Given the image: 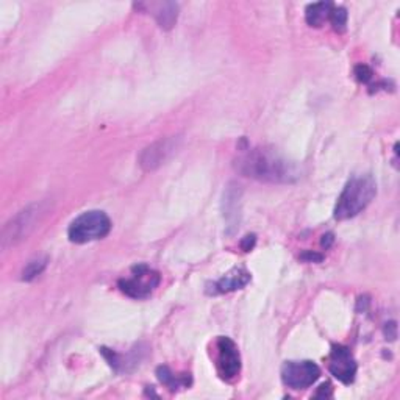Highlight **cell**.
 Returning <instances> with one entry per match:
<instances>
[{"instance_id":"cell-1","label":"cell","mask_w":400,"mask_h":400,"mask_svg":"<svg viewBox=\"0 0 400 400\" xmlns=\"http://www.w3.org/2000/svg\"><path fill=\"white\" fill-rule=\"evenodd\" d=\"M236 171L246 177L269 183H293L301 179V169L294 161L269 149H252L235 163Z\"/></svg>"},{"instance_id":"cell-2","label":"cell","mask_w":400,"mask_h":400,"mask_svg":"<svg viewBox=\"0 0 400 400\" xmlns=\"http://www.w3.org/2000/svg\"><path fill=\"white\" fill-rule=\"evenodd\" d=\"M377 195V183L372 175H357L352 177L338 199L335 207V218L345 221L355 218L374 200Z\"/></svg>"},{"instance_id":"cell-3","label":"cell","mask_w":400,"mask_h":400,"mask_svg":"<svg viewBox=\"0 0 400 400\" xmlns=\"http://www.w3.org/2000/svg\"><path fill=\"white\" fill-rule=\"evenodd\" d=\"M47 212H49L47 203H33V205L20 209L15 218L5 223L2 232V247L8 249L27 240V236L38 227V223Z\"/></svg>"},{"instance_id":"cell-4","label":"cell","mask_w":400,"mask_h":400,"mask_svg":"<svg viewBox=\"0 0 400 400\" xmlns=\"http://www.w3.org/2000/svg\"><path fill=\"white\" fill-rule=\"evenodd\" d=\"M111 230V221L106 213L91 209L74 219L67 230L69 240L76 244H86L105 238Z\"/></svg>"},{"instance_id":"cell-5","label":"cell","mask_w":400,"mask_h":400,"mask_svg":"<svg viewBox=\"0 0 400 400\" xmlns=\"http://www.w3.org/2000/svg\"><path fill=\"white\" fill-rule=\"evenodd\" d=\"M132 273L130 279H122L119 282V289L133 299H146L160 284V274L146 264H138L132 269Z\"/></svg>"},{"instance_id":"cell-6","label":"cell","mask_w":400,"mask_h":400,"mask_svg":"<svg viewBox=\"0 0 400 400\" xmlns=\"http://www.w3.org/2000/svg\"><path fill=\"white\" fill-rule=\"evenodd\" d=\"M321 369L315 361H287L282 368V380L291 389H307L316 383Z\"/></svg>"},{"instance_id":"cell-7","label":"cell","mask_w":400,"mask_h":400,"mask_svg":"<svg viewBox=\"0 0 400 400\" xmlns=\"http://www.w3.org/2000/svg\"><path fill=\"white\" fill-rule=\"evenodd\" d=\"M329 371L344 385H350L357 375V361L352 352L344 345H335L329 357Z\"/></svg>"},{"instance_id":"cell-8","label":"cell","mask_w":400,"mask_h":400,"mask_svg":"<svg viewBox=\"0 0 400 400\" xmlns=\"http://www.w3.org/2000/svg\"><path fill=\"white\" fill-rule=\"evenodd\" d=\"M218 369L223 380H233L241 371V357L238 345L230 338L221 336L218 343Z\"/></svg>"},{"instance_id":"cell-9","label":"cell","mask_w":400,"mask_h":400,"mask_svg":"<svg viewBox=\"0 0 400 400\" xmlns=\"http://www.w3.org/2000/svg\"><path fill=\"white\" fill-rule=\"evenodd\" d=\"M179 138H167L153 142L152 146L146 147L139 157V165L144 171H155L165 163L177 149Z\"/></svg>"},{"instance_id":"cell-10","label":"cell","mask_w":400,"mask_h":400,"mask_svg":"<svg viewBox=\"0 0 400 400\" xmlns=\"http://www.w3.org/2000/svg\"><path fill=\"white\" fill-rule=\"evenodd\" d=\"M241 186L238 183H230L223 191L222 213L227 222V233L232 235L240 227L241 222Z\"/></svg>"},{"instance_id":"cell-11","label":"cell","mask_w":400,"mask_h":400,"mask_svg":"<svg viewBox=\"0 0 400 400\" xmlns=\"http://www.w3.org/2000/svg\"><path fill=\"white\" fill-rule=\"evenodd\" d=\"M249 282H250V274L247 270L242 268H235L233 270H230L226 277H222L219 282L214 283L213 291L219 294L232 293V291L244 288Z\"/></svg>"},{"instance_id":"cell-12","label":"cell","mask_w":400,"mask_h":400,"mask_svg":"<svg viewBox=\"0 0 400 400\" xmlns=\"http://www.w3.org/2000/svg\"><path fill=\"white\" fill-rule=\"evenodd\" d=\"M153 16L157 19L161 29L171 30L177 22L179 18V5L174 2H163L153 5Z\"/></svg>"},{"instance_id":"cell-13","label":"cell","mask_w":400,"mask_h":400,"mask_svg":"<svg viewBox=\"0 0 400 400\" xmlns=\"http://www.w3.org/2000/svg\"><path fill=\"white\" fill-rule=\"evenodd\" d=\"M333 4L330 2H317L311 4L305 10V19L311 27H322L325 20H329L330 13L333 10Z\"/></svg>"},{"instance_id":"cell-14","label":"cell","mask_w":400,"mask_h":400,"mask_svg":"<svg viewBox=\"0 0 400 400\" xmlns=\"http://www.w3.org/2000/svg\"><path fill=\"white\" fill-rule=\"evenodd\" d=\"M157 375L160 378L161 383H165L169 389H179V388H186V386L191 383L189 380V375H174L172 371L167 368V366H160L157 369Z\"/></svg>"},{"instance_id":"cell-15","label":"cell","mask_w":400,"mask_h":400,"mask_svg":"<svg viewBox=\"0 0 400 400\" xmlns=\"http://www.w3.org/2000/svg\"><path fill=\"white\" fill-rule=\"evenodd\" d=\"M47 263H49V258H47V256H38V258L32 260L24 269L22 280L32 282L33 279H36L38 275L44 273V269L47 268Z\"/></svg>"},{"instance_id":"cell-16","label":"cell","mask_w":400,"mask_h":400,"mask_svg":"<svg viewBox=\"0 0 400 400\" xmlns=\"http://www.w3.org/2000/svg\"><path fill=\"white\" fill-rule=\"evenodd\" d=\"M329 20L338 33L345 32V29H347V10L344 6H333Z\"/></svg>"},{"instance_id":"cell-17","label":"cell","mask_w":400,"mask_h":400,"mask_svg":"<svg viewBox=\"0 0 400 400\" xmlns=\"http://www.w3.org/2000/svg\"><path fill=\"white\" fill-rule=\"evenodd\" d=\"M354 76L358 81H360V83H368V81L372 78V76H374V72H372L369 66L358 64L354 69Z\"/></svg>"},{"instance_id":"cell-18","label":"cell","mask_w":400,"mask_h":400,"mask_svg":"<svg viewBox=\"0 0 400 400\" xmlns=\"http://www.w3.org/2000/svg\"><path fill=\"white\" fill-rule=\"evenodd\" d=\"M301 258L307 263H321L324 260V256L321 254H316V252H305L301 255Z\"/></svg>"},{"instance_id":"cell-19","label":"cell","mask_w":400,"mask_h":400,"mask_svg":"<svg viewBox=\"0 0 400 400\" xmlns=\"http://www.w3.org/2000/svg\"><path fill=\"white\" fill-rule=\"evenodd\" d=\"M255 241H256L255 235H247L246 238L241 241V247H242L244 252H250V250H252L255 246Z\"/></svg>"},{"instance_id":"cell-20","label":"cell","mask_w":400,"mask_h":400,"mask_svg":"<svg viewBox=\"0 0 400 400\" xmlns=\"http://www.w3.org/2000/svg\"><path fill=\"white\" fill-rule=\"evenodd\" d=\"M333 241H335V238H333V235L331 233H327V235H324L322 236V247H325V249H329L331 244H333Z\"/></svg>"},{"instance_id":"cell-21","label":"cell","mask_w":400,"mask_h":400,"mask_svg":"<svg viewBox=\"0 0 400 400\" xmlns=\"http://www.w3.org/2000/svg\"><path fill=\"white\" fill-rule=\"evenodd\" d=\"M317 397L319 396H325V397H330L331 396V386L327 383V385H322L321 386V392H317L316 394Z\"/></svg>"}]
</instances>
